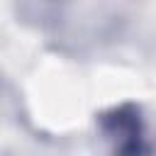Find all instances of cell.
I'll return each instance as SVG.
<instances>
[{"label":"cell","instance_id":"6da1fadb","mask_svg":"<svg viewBox=\"0 0 156 156\" xmlns=\"http://www.w3.org/2000/svg\"><path fill=\"white\" fill-rule=\"evenodd\" d=\"M100 136L110 156H151L154 139L146 124V117L139 105L122 102L110 107L98 119Z\"/></svg>","mask_w":156,"mask_h":156}]
</instances>
